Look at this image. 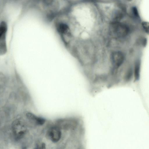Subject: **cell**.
I'll return each instance as SVG.
<instances>
[{"label": "cell", "mask_w": 149, "mask_h": 149, "mask_svg": "<svg viewBox=\"0 0 149 149\" xmlns=\"http://www.w3.org/2000/svg\"><path fill=\"white\" fill-rule=\"evenodd\" d=\"M140 65L139 62L137 61L136 63L134 70V75L136 80H138L139 77Z\"/></svg>", "instance_id": "ba28073f"}, {"label": "cell", "mask_w": 149, "mask_h": 149, "mask_svg": "<svg viewBox=\"0 0 149 149\" xmlns=\"http://www.w3.org/2000/svg\"><path fill=\"white\" fill-rule=\"evenodd\" d=\"M39 149H46V146L44 143H42Z\"/></svg>", "instance_id": "8fae6325"}, {"label": "cell", "mask_w": 149, "mask_h": 149, "mask_svg": "<svg viewBox=\"0 0 149 149\" xmlns=\"http://www.w3.org/2000/svg\"><path fill=\"white\" fill-rule=\"evenodd\" d=\"M142 25L144 30L146 33L148 32V23L147 22H144L142 23Z\"/></svg>", "instance_id": "9c48e42d"}, {"label": "cell", "mask_w": 149, "mask_h": 149, "mask_svg": "<svg viewBox=\"0 0 149 149\" xmlns=\"http://www.w3.org/2000/svg\"><path fill=\"white\" fill-rule=\"evenodd\" d=\"M15 103H16V102H15Z\"/></svg>", "instance_id": "7c38bea8"}, {"label": "cell", "mask_w": 149, "mask_h": 149, "mask_svg": "<svg viewBox=\"0 0 149 149\" xmlns=\"http://www.w3.org/2000/svg\"><path fill=\"white\" fill-rule=\"evenodd\" d=\"M12 130L15 140H18L24 136L26 128L23 120L20 118L15 119L12 124Z\"/></svg>", "instance_id": "6da1fadb"}, {"label": "cell", "mask_w": 149, "mask_h": 149, "mask_svg": "<svg viewBox=\"0 0 149 149\" xmlns=\"http://www.w3.org/2000/svg\"><path fill=\"white\" fill-rule=\"evenodd\" d=\"M25 115L29 121L38 125H42L45 122V120L44 118L38 117L31 113L27 112Z\"/></svg>", "instance_id": "277c9868"}, {"label": "cell", "mask_w": 149, "mask_h": 149, "mask_svg": "<svg viewBox=\"0 0 149 149\" xmlns=\"http://www.w3.org/2000/svg\"><path fill=\"white\" fill-rule=\"evenodd\" d=\"M111 59L113 65L117 67H118L123 63L124 56L121 52L119 51L115 52L112 54Z\"/></svg>", "instance_id": "3957f363"}, {"label": "cell", "mask_w": 149, "mask_h": 149, "mask_svg": "<svg viewBox=\"0 0 149 149\" xmlns=\"http://www.w3.org/2000/svg\"><path fill=\"white\" fill-rule=\"evenodd\" d=\"M5 38L0 39V55L4 54L6 52Z\"/></svg>", "instance_id": "52a82bcc"}, {"label": "cell", "mask_w": 149, "mask_h": 149, "mask_svg": "<svg viewBox=\"0 0 149 149\" xmlns=\"http://www.w3.org/2000/svg\"><path fill=\"white\" fill-rule=\"evenodd\" d=\"M49 136L50 139L53 142H56L61 138V133L58 128L53 127L49 131Z\"/></svg>", "instance_id": "5b68a950"}, {"label": "cell", "mask_w": 149, "mask_h": 149, "mask_svg": "<svg viewBox=\"0 0 149 149\" xmlns=\"http://www.w3.org/2000/svg\"><path fill=\"white\" fill-rule=\"evenodd\" d=\"M7 25L6 23L4 22L0 24V39L5 38L7 31Z\"/></svg>", "instance_id": "8992f818"}, {"label": "cell", "mask_w": 149, "mask_h": 149, "mask_svg": "<svg viewBox=\"0 0 149 149\" xmlns=\"http://www.w3.org/2000/svg\"><path fill=\"white\" fill-rule=\"evenodd\" d=\"M132 11L133 14L136 16H137L138 15V13L137 9L135 7H134L132 8Z\"/></svg>", "instance_id": "30bf717a"}, {"label": "cell", "mask_w": 149, "mask_h": 149, "mask_svg": "<svg viewBox=\"0 0 149 149\" xmlns=\"http://www.w3.org/2000/svg\"><path fill=\"white\" fill-rule=\"evenodd\" d=\"M111 29L113 33L119 37L125 36L129 31V28L126 25L118 22L113 23Z\"/></svg>", "instance_id": "7a4b0ae2"}]
</instances>
